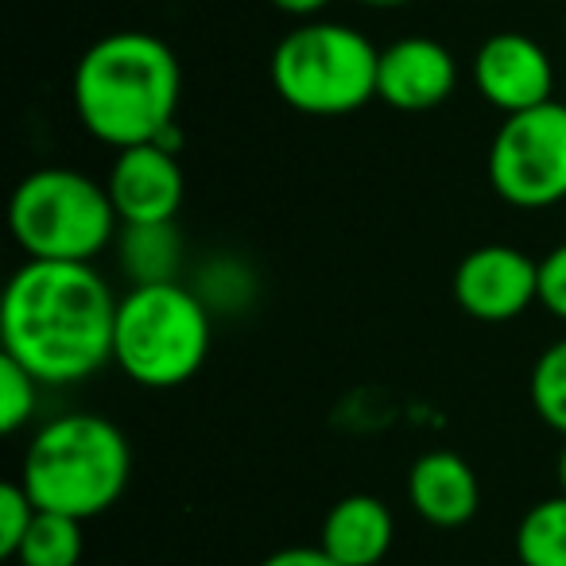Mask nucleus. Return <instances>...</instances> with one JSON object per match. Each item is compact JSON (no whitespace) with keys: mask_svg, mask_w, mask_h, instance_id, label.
I'll use <instances>...</instances> for the list:
<instances>
[{"mask_svg":"<svg viewBox=\"0 0 566 566\" xmlns=\"http://www.w3.org/2000/svg\"><path fill=\"white\" fill-rule=\"evenodd\" d=\"M117 303L94 264L24 260L0 300V354L17 357L43 388L82 385L113 361Z\"/></svg>","mask_w":566,"mask_h":566,"instance_id":"nucleus-1","label":"nucleus"},{"mask_svg":"<svg viewBox=\"0 0 566 566\" xmlns=\"http://www.w3.org/2000/svg\"><path fill=\"white\" fill-rule=\"evenodd\" d=\"M74 113L97 144L113 151L156 144L175 128L182 66L151 32H109L74 66Z\"/></svg>","mask_w":566,"mask_h":566,"instance_id":"nucleus-2","label":"nucleus"},{"mask_svg":"<svg viewBox=\"0 0 566 566\" xmlns=\"http://www.w3.org/2000/svg\"><path fill=\"white\" fill-rule=\"evenodd\" d=\"M133 478V447L113 419L90 411L43 423L32 434L20 465V485L43 512L94 520L125 496Z\"/></svg>","mask_w":566,"mask_h":566,"instance_id":"nucleus-3","label":"nucleus"},{"mask_svg":"<svg viewBox=\"0 0 566 566\" xmlns=\"http://www.w3.org/2000/svg\"><path fill=\"white\" fill-rule=\"evenodd\" d=\"M210 342L213 311L182 280L144 283L120 295L117 326H113V365L133 385L151 392L187 385L210 357Z\"/></svg>","mask_w":566,"mask_h":566,"instance_id":"nucleus-4","label":"nucleus"},{"mask_svg":"<svg viewBox=\"0 0 566 566\" xmlns=\"http://www.w3.org/2000/svg\"><path fill=\"white\" fill-rule=\"evenodd\" d=\"M380 48L354 24L300 20L272 51V90L307 117H349L377 97Z\"/></svg>","mask_w":566,"mask_h":566,"instance_id":"nucleus-5","label":"nucleus"},{"mask_svg":"<svg viewBox=\"0 0 566 566\" xmlns=\"http://www.w3.org/2000/svg\"><path fill=\"white\" fill-rule=\"evenodd\" d=\"M9 229L28 260L94 264L117 244L120 218L105 182L74 167H40L12 190Z\"/></svg>","mask_w":566,"mask_h":566,"instance_id":"nucleus-6","label":"nucleus"},{"mask_svg":"<svg viewBox=\"0 0 566 566\" xmlns=\"http://www.w3.org/2000/svg\"><path fill=\"white\" fill-rule=\"evenodd\" d=\"M489 187L512 210H551L566 202V105L512 113L489 144Z\"/></svg>","mask_w":566,"mask_h":566,"instance_id":"nucleus-7","label":"nucleus"},{"mask_svg":"<svg viewBox=\"0 0 566 566\" xmlns=\"http://www.w3.org/2000/svg\"><path fill=\"white\" fill-rule=\"evenodd\" d=\"M450 292L473 323H516L539 303V260L516 244H481L458 260Z\"/></svg>","mask_w":566,"mask_h":566,"instance_id":"nucleus-8","label":"nucleus"},{"mask_svg":"<svg viewBox=\"0 0 566 566\" xmlns=\"http://www.w3.org/2000/svg\"><path fill=\"white\" fill-rule=\"evenodd\" d=\"M473 90L496 113L539 109L555 97V63L547 48L524 32H496L473 55Z\"/></svg>","mask_w":566,"mask_h":566,"instance_id":"nucleus-9","label":"nucleus"},{"mask_svg":"<svg viewBox=\"0 0 566 566\" xmlns=\"http://www.w3.org/2000/svg\"><path fill=\"white\" fill-rule=\"evenodd\" d=\"M105 190H109L120 226L175 221L182 210V198H187V175H182L179 151L159 140L117 151Z\"/></svg>","mask_w":566,"mask_h":566,"instance_id":"nucleus-10","label":"nucleus"},{"mask_svg":"<svg viewBox=\"0 0 566 566\" xmlns=\"http://www.w3.org/2000/svg\"><path fill=\"white\" fill-rule=\"evenodd\" d=\"M458 63L431 35H403L380 48L377 102L396 113H431L454 94Z\"/></svg>","mask_w":566,"mask_h":566,"instance_id":"nucleus-11","label":"nucleus"},{"mask_svg":"<svg viewBox=\"0 0 566 566\" xmlns=\"http://www.w3.org/2000/svg\"><path fill=\"white\" fill-rule=\"evenodd\" d=\"M408 501L431 527H462L481 509V481L454 450H427L408 470Z\"/></svg>","mask_w":566,"mask_h":566,"instance_id":"nucleus-12","label":"nucleus"},{"mask_svg":"<svg viewBox=\"0 0 566 566\" xmlns=\"http://www.w3.org/2000/svg\"><path fill=\"white\" fill-rule=\"evenodd\" d=\"M396 520L380 496L349 493L331 504L323 520V547L342 566H380L392 551Z\"/></svg>","mask_w":566,"mask_h":566,"instance_id":"nucleus-13","label":"nucleus"},{"mask_svg":"<svg viewBox=\"0 0 566 566\" xmlns=\"http://www.w3.org/2000/svg\"><path fill=\"white\" fill-rule=\"evenodd\" d=\"M117 264L128 275V287L144 283H175L182 280V237L175 221H151V226H120L117 233Z\"/></svg>","mask_w":566,"mask_h":566,"instance_id":"nucleus-14","label":"nucleus"},{"mask_svg":"<svg viewBox=\"0 0 566 566\" xmlns=\"http://www.w3.org/2000/svg\"><path fill=\"white\" fill-rule=\"evenodd\" d=\"M520 566H566V496H543L520 516L512 535Z\"/></svg>","mask_w":566,"mask_h":566,"instance_id":"nucleus-15","label":"nucleus"},{"mask_svg":"<svg viewBox=\"0 0 566 566\" xmlns=\"http://www.w3.org/2000/svg\"><path fill=\"white\" fill-rule=\"evenodd\" d=\"M82 551H86L82 520L40 509V516H35V524L28 527L24 543H20L12 563H20V566H78Z\"/></svg>","mask_w":566,"mask_h":566,"instance_id":"nucleus-16","label":"nucleus"},{"mask_svg":"<svg viewBox=\"0 0 566 566\" xmlns=\"http://www.w3.org/2000/svg\"><path fill=\"white\" fill-rule=\"evenodd\" d=\"M527 392H532L535 416L566 439V338L551 342L535 357L532 377H527Z\"/></svg>","mask_w":566,"mask_h":566,"instance_id":"nucleus-17","label":"nucleus"},{"mask_svg":"<svg viewBox=\"0 0 566 566\" xmlns=\"http://www.w3.org/2000/svg\"><path fill=\"white\" fill-rule=\"evenodd\" d=\"M40 392L43 385L17 361V357L0 354V431L17 434L40 411Z\"/></svg>","mask_w":566,"mask_h":566,"instance_id":"nucleus-18","label":"nucleus"},{"mask_svg":"<svg viewBox=\"0 0 566 566\" xmlns=\"http://www.w3.org/2000/svg\"><path fill=\"white\" fill-rule=\"evenodd\" d=\"M40 516V504L32 501L20 481H4L0 485V555L4 558H17L20 543H24L28 527L35 524Z\"/></svg>","mask_w":566,"mask_h":566,"instance_id":"nucleus-19","label":"nucleus"},{"mask_svg":"<svg viewBox=\"0 0 566 566\" xmlns=\"http://www.w3.org/2000/svg\"><path fill=\"white\" fill-rule=\"evenodd\" d=\"M539 307L566 323V241L547 249L539 260Z\"/></svg>","mask_w":566,"mask_h":566,"instance_id":"nucleus-20","label":"nucleus"},{"mask_svg":"<svg viewBox=\"0 0 566 566\" xmlns=\"http://www.w3.org/2000/svg\"><path fill=\"white\" fill-rule=\"evenodd\" d=\"M260 566H342L334 555H326V547L323 543H315V547H280V551H272V555L264 558Z\"/></svg>","mask_w":566,"mask_h":566,"instance_id":"nucleus-21","label":"nucleus"},{"mask_svg":"<svg viewBox=\"0 0 566 566\" xmlns=\"http://www.w3.org/2000/svg\"><path fill=\"white\" fill-rule=\"evenodd\" d=\"M275 12H283V17L292 20H318L326 9H331L334 0H268Z\"/></svg>","mask_w":566,"mask_h":566,"instance_id":"nucleus-22","label":"nucleus"},{"mask_svg":"<svg viewBox=\"0 0 566 566\" xmlns=\"http://www.w3.org/2000/svg\"><path fill=\"white\" fill-rule=\"evenodd\" d=\"M555 478H558V493L566 496V439L558 447V458H555Z\"/></svg>","mask_w":566,"mask_h":566,"instance_id":"nucleus-23","label":"nucleus"},{"mask_svg":"<svg viewBox=\"0 0 566 566\" xmlns=\"http://www.w3.org/2000/svg\"><path fill=\"white\" fill-rule=\"evenodd\" d=\"M357 4H365V9H403L411 0H357Z\"/></svg>","mask_w":566,"mask_h":566,"instance_id":"nucleus-24","label":"nucleus"},{"mask_svg":"<svg viewBox=\"0 0 566 566\" xmlns=\"http://www.w3.org/2000/svg\"><path fill=\"white\" fill-rule=\"evenodd\" d=\"M563 35H566V17H563Z\"/></svg>","mask_w":566,"mask_h":566,"instance_id":"nucleus-25","label":"nucleus"},{"mask_svg":"<svg viewBox=\"0 0 566 566\" xmlns=\"http://www.w3.org/2000/svg\"><path fill=\"white\" fill-rule=\"evenodd\" d=\"M563 105H566V86H563Z\"/></svg>","mask_w":566,"mask_h":566,"instance_id":"nucleus-26","label":"nucleus"}]
</instances>
